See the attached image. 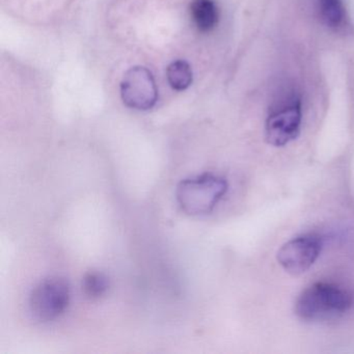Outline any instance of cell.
<instances>
[{
  "label": "cell",
  "mask_w": 354,
  "mask_h": 354,
  "mask_svg": "<svg viewBox=\"0 0 354 354\" xmlns=\"http://www.w3.org/2000/svg\"><path fill=\"white\" fill-rule=\"evenodd\" d=\"M124 104L136 111H149L156 104L158 91L152 73L144 67H133L124 75L121 84Z\"/></svg>",
  "instance_id": "cell-6"
},
{
  "label": "cell",
  "mask_w": 354,
  "mask_h": 354,
  "mask_svg": "<svg viewBox=\"0 0 354 354\" xmlns=\"http://www.w3.org/2000/svg\"><path fill=\"white\" fill-rule=\"evenodd\" d=\"M70 286L62 277H49L32 289L28 299L30 314L41 323L51 322L64 314L69 306Z\"/></svg>",
  "instance_id": "cell-4"
},
{
  "label": "cell",
  "mask_w": 354,
  "mask_h": 354,
  "mask_svg": "<svg viewBox=\"0 0 354 354\" xmlns=\"http://www.w3.org/2000/svg\"><path fill=\"white\" fill-rule=\"evenodd\" d=\"M167 82L176 91H185L189 88L194 80L189 64L185 61H176L167 68Z\"/></svg>",
  "instance_id": "cell-9"
},
{
  "label": "cell",
  "mask_w": 354,
  "mask_h": 354,
  "mask_svg": "<svg viewBox=\"0 0 354 354\" xmlns=\"http://www.w3.org/2000/svg\"><path fill=\"white\" fill-rule=\"evenodd\" d=\"M109 289V279L104 273L91 271L82 279V291L92 299H98L107 293Z\"/></svg>",
  "instance_id": "cell-10"
},
{
  "label": "cell",
  "mask_w": 354,
  "mask_h": 354,
  "mask_svg": "<svg viewBox=\"0 0 354 354\" xmlns=\"http://www.w3.org/2000/svg\"><path fill=\"white\" fill-rule=\"evenodd\" d=\"M319 16L325 26L339 28L345 21L343 0H317Z\"/></svg>",
  "instance_id": "cell-8"
},
{
  "label": "cell",
  "mask_w": 354,
  "mask_h": 354,
  "mask_svg": "<svg viewBox=\"0 0 354 354\" xmlns=\"http://www.w3.org/2000/svg\"><path fill=\"white\" fill-rule=\"evenodd\" d=\"M322 246V239L318 236H299L279 248L277 261L290 274H304L320 256Z\"/></svg>",
  "instance_id": "cell-5"
},
{
  "label": "cell",
  "mask_w": 354,
  "mask_h": 354,
  "mask_svg": "<svg viewBox=\"0 0 354 354\" xmlns=\"http://www.w3.org/2000/svg\"><path fill=\"white\" fill-rule=\"evenodd\" d=\"M302 103L299 92L291 84H283L275 94L266 121V140L274 147L293 142L300 133Z\"/></svg>",
  "instance_id": "cell-1"
},
{
  "label": "cell",
  "mask_w": 354,
  "mask_h": 354,
  "mask_svg": "<svg viewBox=\"0 0 354 354\" xmlns=\"http://www.w3.org/2000/svg\"><path fill=\"white\" fill-rule=\"evenodd\" d=\"M227 192V182L223 177L203 174L180 182L176 198L184 212L201 216L212 212Z\"/></svg>",
  "instance_id": "cell-3"
},
{
  "label": "cell",
  "mask_w": 354,
  "mask_h": 354,
  "mask_svg": "<svg viewBox=\"0 0 354 354\" xmlns=\"http://www.w3.org/2000/svg\"><path fill=\"white\" fill-rule=\"evenodd\" d=\"M190 14L200 32H212L218 24L219 11L214 0H192Z\"/></svg>",
  "instance_id": "cell-7"
},
{
  "label": "cell",
  "mask_w": 354,
  "mask_h": 354,
  "mask_svg": "<svg viewBox=\"0 0 354 354\" xmlns=\"http://www.w3.org/2000/svg\"><path fill=\"white\" fill-rule=\"evenodd\" d=\"M353 306L351 294L337 285L316 283L301 292L295 302V313L306 321L339 318Z\"/></svg>",
  "instance_id": "cell-2"
}]
</instances>
